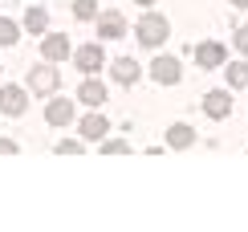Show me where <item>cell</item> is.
Instances as JSON below:
<instances>
[{
	"mask_svg": "<svg viewBox=\"0 0 248 232\" xmlns=\"http://www.w3.org/2000/svg\"><path fill=\"white\" fill-rule=\"evenodd\" d=\"M16 41H20V25L8 20V17H0V45H16Z\"/></svg>",
	"mask_w": 248,
	"mask_h": 232,
	"instance_id": "obj_17",
	"label": "cell"
},
{
	"mask_svg": "<svg viewBox=\"0 0 248 232\" xmlns=\"http://www.w3.org/2000/svg\"><path fill=\"white\" fill-rule=\"evenodd\" d=\"M195 143V131L187 122H175L171 131H167V147H175V151H187V147Z\"/></svg>",
	"mask_w": 248,
	"mask_h": 232,
	"instance_id": "obj_14",
	"label": "cell"
},
{
	"mask_svg": "<svg viewBox=\"0 0 248 232\" xmlns=\"http://www.w3.org/2000/svg\"><path fill=\"white\" fill-rule=\"evenodd\" d=\"M98 37L102 41H118L122 33H126V20H122V13H98Z\"/></svg>",
	"mask_w": 248,
	"mask_h": 232,
	"instance_id": "obj_11",
	"label": "cell"
},
{
	"mask_svg": "<svg viewBox=\"0 0 248 232\" xmlns=\"http://www.w3.org/2000/svg\"><path fill=\"white\" fill-rule=\"evenodd\" d=\"M78 102H86V106H102V102H106V86H102L98 78H90L86 86H78Z\"/></svg>",
	"mask_w": 248,
	"mask_h": 232,
	"instance_id": "obj_13",
	"label": "cell"
},
{
	"mask_svg": "<svg viewBox=\"0 0 248 232\" xmlns=\"http://www.w3.org/2000/svg\"><path fill=\"white\" fill-rule=\"evenodd\" d=\"M134 37H139V45H147V49H159L163 41L171 37V20L163 17V13H147L139 20V29H134Z\"/></svg>",
	"mask_w": 248,
	"mask_h": 232,
	"instance_id": "obj_1",
	"label": "cell"
},
{
	"mask_svg": "<svg viewBox=\"0 0 248 232\" xmlns=\"http://www.w3.org/2000/svg\"><path fill=\"white\" fill-rule=\"evenodd\" d=\"M74 61H78L81 73H98L102 66H106V53H102V45H78Z\"/></svg>",
	"mask_w": 248,
	"mask_h": 232,
	"instance_id": "obj_10",
	"label": "cell"
},
{
	"mask_svg": "<svg viewBox=\"0 0 248 232\" xmlns=\"http://www.w3.org/2000/svg\"><path fill=\"white\" fill-rule=\"evenodd\" d=\"M191 53H195V66L200 69H220L224 61H228V49H224L220 41H200Z\"/></svg>",
	"mask_w": 248,
	"mask_h": 232,
	"instance_id": "obj_3",
	"label": "cell"
},
{
	"mask_svg": "<svg viewBox=\"0 0 248 232\" xmlns=\"http://www.w3.org/2000/svg\"><path fill=\"white\" fill-rule=\"evenodd\" d=\"M78 131H81V139H106V131H110V122L102 118V114H86V118L78 122Z\"/></svg>",
	"mask_w": 248,
	"mask_h": 232,
	"instance_id": "obj_12",
	"label": "cell"
},
{
	"mask_svg": "<svg viewBox=\"0 0 248 232\" xmlns=\"http://www.w3.org/2000/svg\"><path fill=\"white\" fill-rule=\"evenodd\" d=\"M98 13H102L98 0H74V17L78 20H98Z\"/></svg>",
	"mask_w": 248,
	"mask_h": 232,
	"instance_id": "obj_18",
	"label": "cell"
},
{
	"mask_svg": "<svg viewBox=\"0 0 248 232\" xmlns=\"http://www.w3.org/2000/svg\"><path fill=\"white\" fill-rule=\"evenodd\" d=\"M74 98H49V106H45V122L49 126H69L74 122Z\"/></svg>",
	"mask_w": 248,
	"mask_h": 232,
	"instance_id": "obj_7",
	"label": "cell"
},
{
	"mask_svg": "<svg viewBox=\"0 0 248 232\" xmlns=\"http://www.w3.org/2000/svg\"><path fill=\"white\" fill-rule=\"evenodd\" d=\"M57 86H61V73H57L53 61H45V66H37L33 73H29V90H33L37 98H49V94H57Z\"/></svg>",
	"mask_w": 248,
	"mask_h": 232,
	"instance_id": "obj_2",
	"label": "cell"
},
{
	"mask_svg": "<svg viewBox=\"0 0 248 232\" xmlns=\"http://www.w3.org/2000/svg\"><path fill=\"white\" fill-rule=\"evenodd\" d=\"M41 53H45V61H53V66H57V61H65L69 53H74V45H69L65 33H49L45 41H41Z\"/></svg>",
	"mask_w": 248,
	"mask_h": 232,
	"instance_id": "obj_8",
	"label": "cell"
},
{
	"mask_svg": "<svg viewBox=\"0 0 248 232\" xmlns=\"http://www.w3.org/2000/svg\"><path fill=\"white\" fill-rule=\"evenodd\" d=\"M25 29H29V33H41V37H45V29H49V13L33 4V8L25 13Z\"/></svg>",
	"mask_w": 248,
	"mask_h": 232,
	"instance_id": "obj_16",
	"label": "cell"
},
{
	"mask_svg": "<svg viewBox=\"0 0 248 232\" xmlns=\"http://www.w3.org/2000/svg\"><path fill=\"white\" fill-rule=\"evenodd\" d=\"M102 151H106V155H126L130 143L126 139H102Z\"/></svg>",
	"mask_w": 248,
	"mask_h": 232,
	"instance_id": "obj_19",
	"label": "cell"
},
{
	"mask_svg": "<svg viewBox=\"0 0 248 232\" xmlns=\"http://www.w3.org/2000/svg\"><path fill=\"white\" fill-rule=\"evenodd\" d=\"M0 155H16V143L13 139H0Z\"/></svg>",
	"mask_w": 248,
	"mask_h": 232,
	"instance_id": "obj_22",
	"label": "cell"
},
{
	"mask_svg": "<svg viewBox=\"0 0 248 232\" xmlns=\"http://www.w3.org/2000/svg\"><path fill=\"white\" fill-rule=\"evenodd\" d=\"M224 73H228V90H244L248 86V66L244 61H232V66L224 61Z\"/></svg>",
	"mask_w": 248,
	"mask_h": 232,
	"instance_id": "obj_15",
	"label": "cell"
},
{
	"mask_svg": "<svg viewBox=\"0 0 248 232\" xmlns=\"http://www.w3.org/2000/svg\"><path fill=\"white\" fill-rule=\"evenodd\" d=\"M110 78H114L118 86H134V82L142 78V66L134 57H118V61H110Z\"/></svg>",
	"mask_w": 248,
	"mask_h": 232,
	"instance_id": "obj_9",
	"label": "cell"
},
{
	"mask_svg": "<svg viewBox=\"0 0 248 232\" xmlns=\"http://www.w3.org/2000/svg\"><path fill=\"white\" fill-rule=\"evenodd\" d=\"M57 155H81V139H61L57 143Z\"/></svg>",
	"mask_w": 248,
	"mask_h": 232,
	"instance_id": "obj_20",
	"label": "cell"
},
{
	"mask_svg": "<svg viewBox=\"0 0 248 232\" xmlns=\"http://www.w3.org/2000/svg\"><path fill=\"white\" fill-rule=\"evenodd\" d=\"M232 4H236V8H248V0H232Z\"/></svg>",
	"mask_w": 248,
	"mask_h": 232,
	"instance_id": "obj_24",
	"label": "cell"
},
{
	"mask_svg": "<svg viewBox=\"0 0 248 232\" xmlns=\"http://www.w3.org/2000/svg\"><path fill=\"white\" fill-rule=\"evenodd\" d=\"M151 78L159 82V86H175V82L183 78V69H179V57H171V53H159L151 61Z\"/></svg>",
	"mask_w": 248,
	"mask_h": 232,
	"instance_id": "obj_4",
	"label": "cell"
},
{
	"mask_svg": "<svg viewBox=\"0 0 248 232\" xmlns=\"http://www.w3.org/2000/svg\"><path fill=\"white\" fill-rule=\"evenodd\" d=\"M236 53H240V57H248V25H240V29H236Z\"/></svg>",
	"mask_w": 248,
	"mask_h": 232,
	"instance_id": "obj_21",
	"label": "cell"
},
{
	"mask_svg": "<svg viewBox=\"0 0 248 232\" xmlns=\"http://www.w3.org/2000/svg\"><path fill=\"white\" fill-rule=\"evenodd\" d=\"M29 110V94L20 86H0V114H8V118H16V114Z\"/></svg>",
	"mask_w": 248,
	"mask_h": 232,
	"instance_id": "obj_5",
	"label": "cell"
},
{
	"mask_svg": "<svg viewBox=\"0 0 248 232\" xmlns=\"http://www.w3.org/2000/svg\"><path fill=\"white\" fill-rule=\"evenodd\" d=\"M203 114L216 118V122L228 118V114H232V94L228 90H208V94H203Z\"/></svg>",
	"mask_w": 248,
	"mask_h": 232,
	"instance_id": "obj_6",
	"label": "cell"
},
{
	"mask_svg": "<svg viewBox=\"0 0 248 232\" xmlns=\"http://www.w3.org/2000/svg\"><path fill=\"white\" fill-rule=\"evenodd\" d=\"M134 4H139V8H151V4H155V0H134Z\"/></svg>",
	"mask_w": 248,
	"mask_h": 232,
	"instance_id": "obj_23",
	"label": "cell"
}]
</instances>
